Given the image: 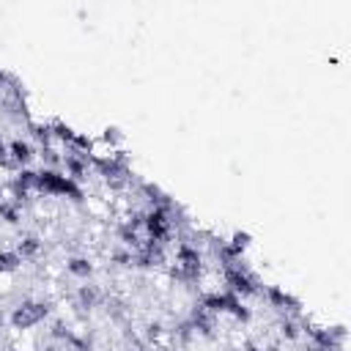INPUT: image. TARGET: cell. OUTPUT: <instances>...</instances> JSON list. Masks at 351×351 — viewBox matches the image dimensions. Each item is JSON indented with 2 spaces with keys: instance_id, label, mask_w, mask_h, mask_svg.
Instances as JSON below:
<instances>
[{
  "instance_id": "6da1fadb",
  "label": "cell",
  "mask_w": 351,
  "mask_h": 351,
  "mask_svg": "<svg viewBox=\"0 0 351 351\" xmlns=\"http://www.w3.org/2000/svg\"><path fill=\"white\" fill-rule=\"evenodd\" d=\"M22 263V255L19 252H0V272H14Z\"/></svg>"
},
{
  "instance_id": "7a4b0ae2",
  "label": "cell",
  "mask_w": 351,
  "mask_h": 351,
  "mask_svg": "<svg viewBox=\"0 0 351 351\" xmlns=\"http://www.w3.org/2000/svg\"><path fill=\"white\" fill-rule=\"evenodd\" d=\"M69 272L80 274V277H85V274H91V263L83 261V258H74L72 263H69Z\"/></svg>"
},
{
  "instance_id": "3957f363",
  "label": "cell",
  "mask_w": 351,
  "mask_h": 351,
  "mask_svg": "<svg viewBox=\"0 0 351 351\" xmlns=\"http://www.w3.org/2000/svg\"><path fill=\"white\" fill-rule=\"evenodd\" d=\"M11 156H14L17 162H28V159H30V149H28L25 143H14V146H11Z\"/></svg>"
}]
</instances>
